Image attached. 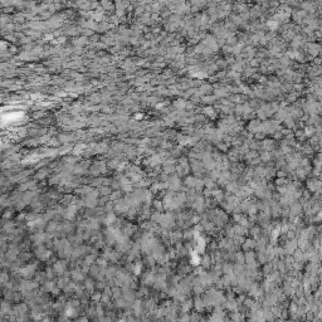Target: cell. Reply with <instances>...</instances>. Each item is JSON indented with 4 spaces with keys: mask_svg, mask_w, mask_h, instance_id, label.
Segmentation results:
<instances>
[{
    "mask_svg": "<svg viewBox=\"0 0 322 322\" xmlns=\"http://www.w3.org/2000/svg\"><path fill=\"white\" fill-rule=\"evenodd\" d=\"M38 285L35 282H29V281H23L20 285H19V291L23 293H26V292H30L33 291L34 288H37Z\"/></svg>",
    "mask_w": 322,
    "mask_h": 322,
    "instance_id": "7a4b0ae2",
    "label": "cell"
},
{
    "mask_svg": "<svg viewBox=\"0 0 322 322\" xmlns=\"http://www.w3.org/2000/svg\"><path fill=\"white\" fill-rule=\"evenodd\" d=\"M71 277L73 278V281H75V282H81V281L84 279V277H83V272L79 271V269L72 271L71 272Z\"/></svg>",
    "mask_w": 322,
    "mask_h": 322,
    "instance_id": "52a82bcc",
    "label": "cell"
},
{
    "mask_svg": "<svg viewBox=\"0 0 322 322\" xmlns=\"http://www.w3.org/2000/svg\"><path fill=\"white\" fill-rule=\"evenodd\" d=\"M30 258V253H23L20 256V259L21 260H25V259H29Z\"/></svg>",
    "mask_w": 322,
    "mask_h": 322,
    "instance_id": "ffe728a7",
    "label": "cell"
},
{
    "mask_svg": "<svg viewBox=\"0 0 322 322\" xmlns=\"http://www.w3.org/2000/svg\"><path fill=\"white\" fill-rule=\"evenodd\" d=\"M127 322H142L141 320H137L135 317H131V316H127Z\"/></svg>",
    "mask_w": 322,
    "mask_h": 322,
    "instance_id": "44dd1931",
    "label": "cell"
},
{
    "mask_svg": "<svg viewBox=\"0 0 322 322\" xmlns=\"http://www.w3.org/2000/svg\"><path fill=\"white\" fill-rule=\"evenodd\" d=\"M155 281H156V277H155V274L151 273V272L146 273V274L142 277V282H143V285H145V286H151V285L154 286Z\"/></svg>",
    "mask_w": 322,
    "mask_h": 322,
    "instance_id": "277c9868",
    "label": "cell"
},
{
    "mask_svg": "<svg viewBox=\"0 0 322 322\" xmlns=\"http://www.w3.org/2000/svg\"><path fill=\"white\" fill-rule=\"evenodd\" d=\"M96 287H97V288H100V289H105V288H106V285H105L103 281H100V282H98L97 285H96Z\"/></svg>",
    "mask_w": 322,
    "mask_h": 322,
    "instance_id": "d6986e66",
    "label": "cell"
},
{
    "mask_svg": "<svg viewBox=\"0 0 322 322\" xmlns=\"http://www.w3.org/2000/svg\"><path fill=\"white\" fill-rule=\"evenodd\" d=\"M68 321V317L66 315H63L62 317H59V322H67Z\"/></svg>",
    "mask_w": 322,
    "mask_h": 322,
    "instance_id": "7402d4cb",
    "label": "cell"
},
{
    "mask_svg": "<svg viewBox=\"0 0 322 322\" xmlns=\"http://www.w3.org/2000/svg\"><path fill=\"white\" fill-rule=\"evenodd\" d=\"M84 287L87 291H89V292H93V288H94V283L93 281H91V279H86L84 281Z\"/></svg>",
    "mask_w": 322,
    "mask_h": 322,
    "instance_id": "8fae6325",
    "label": "cell"
},
{
    "mask_svg": "<svg viewBox=\"0 0 322 322\" xmlns=\"http://www.w3.org/2000/svg\"><path fill=\"white\" fill-rule=\"evenodd\" d=\"M154 205H155V208L157 209L159 213H161V210H162V204H161L160 200H155V202H154Z\"/></svg>",
    "mask_w": 322,
    "mask_h": 322,
    "instance_id": "9a60e30c",
    "label": "cell"
},
{
    "mask_svg": "<svg viewBox=\"0 0 322 322\" xmlns=\"http://www.w3.org/2000/svg\"><path fill=\"white\" fill-rule=\"evenodd\" d=\"M132 311L135 312L136 317H141L143 315V311H145V303L142 301H135L132 303Z\"/></svg>",
    "mask_w": 322,
    "mask_h": 322,
    "instance_id": "6da1fadb",
    "label": "cell"
},
{
    "mask_svg": "<svg viewBox=\"0 0 322 322\" xmlns=\"http://www.w3.org/2000/svg\"><path fill=\"white\" fill-rule=\"evenodd\" d=\"M112 297L116 298V300L121 298V289L118 288V287H115V288H112Z\"/></svg>",
    "mask_w": 322,
    "mask_h": 322,
    "instance_id": "7c38bea8",
    "label": "cell"
},
{
    "mask_svg": "<svg viewBox=\"0 0 322 322\" xmlns=\"http://www.w3.org/2000/svg\"><path fill=\"white\" fill-rule=\"evenodd\" d=\"M100 193H101L102 195H105V196H106V195H108L111 191H109V189H108V188H102L101 190H100Z\"/></svg>",
    "mask_w": 322,
    "mask_h": 322,
    "instance_id": "e0dca14e",
    "label": "cell"
},
{
    "mask_svg": "<svg viewBox=\"0 0 322 322\" xmlns=\"http://www.w3.org/2000/svg\"><path fill=\"white\" fill-rule=\"evenodd\" d=\"M42 322H52V319H49V317H44V320Z\"/></svg>",
    "mask_w": 322,
    "mask_h": 322,
    "instance_id": "cb8c5ba5",
    "label": "cell"
},
{
    "mask_svg": "<svg viewBox=\"0 0 322 322\" xmlns=\"http://www.w3.org/2000/svg\"><path fill=\"white\" fill-rule=\"evenodd\" d=\"M10 311H13V310H11V307H10V305L6 301L3 302V307H1V317H3V319H4V317H5L6 315H11Z\"/></svg>",
    "mask_w": 322,
    "mask_h": 322,
    "instance_id": "ba28073f",
    "label": "cell"
},
{
    "mask_svg": "<svg viewBox=\"0 0 322 322\" xmlns=\"http://www.w3.org/2000/svg\"><path fill=\"white\" fill-rule=\"evenodd\" d=\"M44 289L47 291V292H53L54 294H58V293H59L58 288H55V285H54V282H52V281H48V282H45V285H44Z\"/></svg>",
    "mask_w": 322,
    "mask_h": 322,
    "instance_id": "8992f818",
    "label": "cell"
},
{
    "mask_svg": "<svg viewBox=\"0 0 322 322\" xmlns=\"http://www.w3.org/2000/svg\"><path fill=\"white\" fill-rule=\"evenodd\" d=\"M94 260H96V256H94V254L86 257V264H87V266H91L92 263H94Z\"/></svg>",
    "mask_w": 322,
    "mask_h": 322,
    "instance_id": "4fadbf2b",
    "label": "cell"
},
{
    "mask_svg": "<svg viewBox=\"0 0 322 322\" xmlns=\"http://www.w3.org/2000/svg\"><path fill=\"white\" fill-rule=\"evenodd\" d=\"M77 322H88V319L87 317H81V319H78Z\"/></svg>",
    "mask_w": 322,
    "mask_h": 322,
    "instance_id": "603a6c76",
    "label": "cell"
},
{
    "mask_svg": "<svg viewBox=\"0 0 322 322\" xmlns=\"http://www.w3.org/2000/svg\"><path fill=\"white\" fill-rule=\"evenodd\" d=\"M118 322H127V320H125V319H122V320H120Z\"/></svg>",
    "mask_w": 322,
    "mask_h": 322,
    "instance_id": "d4e9b609",
    "label": "cell"
},
{
    "mask_svg": "<svg viewBox=\"0 0 322 322\" xmlns=\"http://www.w3.org/2000/svg\"><path fill=\"white\" fill-rule=\"evenodd\" d=\"M96 312H97V317H98V319L105 317V310H103V306H102L101 303L96 305Z\"/></svg>",
    "mask_w": 322,
    "mask_h": 322,
    "instance_id": "30bf717a",
    "label": "cell"
},
{
    "mask_svg": "<svg viewBox=\"0 0 322 322\" xmlns=\"http://www.w3.org/2000/svg\"><path fill=\"white\" fill-rule=\"evenodd\" d=\"M120 193L118 191H116V193H113V194H111V196H109V199L111 200H116V199H118L120 198Z\"/></svg>",
    "mask_w": 322,
    "mask_h": 322,
    "instance_id": "ac0fdd59",
    "label": "cell"
},
{
    "mask_svg": "<svg viewBox=\"0 0 322 322\" xmlns=\"http://www.w3.org/2000/svg\"><path fill=\"white\" fill-rule=\"evenodd\" d=\"M54 271L57 272V274L59 276H63L64 273H66V262H63V260H58V262H55L54 264Z\"/></svg>",
    "mask_w": 322,
    "mask_h": 322,
    "instance_id": "5b68a950",
    "label": "cell"
},
{
    "mask_svg": "<svg viewBox=\"0 0 322 322\" xmlns=\"http://www.w3.org/2000/svg\"><path fill=\"white\" fill-rule=\"evenodd\" d=\"M54 272H55L54 268H53V269H48V271H47V274H45V276H47L48 278H53V277H54V274H55Z\"/></svg>",
    "mask_w": 322,
    "mask_h": 322,
    "instance_id": "2e32d148",
    "label": "cell"
},
{
    "mask_svg": "<svg viewBox=\"0 0 322 322\" xmlns=\"http://www.w3.org/2000/svg\"><path fill=\"white\" fill-rule=\"evenodd\" d=\"M35 269H37V266L35 264H32V266L24 267L23 269H19V272H20V274L24 276L25 278H30L34 273H35Z\"/></svg>",
    "mask_w": 322,
    "mask_h": 322,
    "instance_id": "3957f363",
    "label": "cell"
},
{
    "mask_svg": "<svg viewBox=\"0 0 322 322\" xmlns=\"http://www.w3.org/2000/svg\"><path fill=\"white\" fill-rule=\"evenodd\" d=\"M145 303V310L149 312H154L155 311V301L154 300H147L146 302H143Z\"/></svg>",
    "mask_w": 322,
    "mask_h": 322,
    "instance_id": "9c48e42d",
    "label": "cell"
},
{
    "mask_svg": "<svg viewBox=\"0 0 322 322\" xmlns=\"http://www.w3.org/2000/svg\"><path fill=\"white\" fill-rule=\"evenodd\" d=\"M102 296H103V294H102L101 292H97V293H94V294H92V301H94V302H98V301H101V300H102Z\"/></svg>",
    "mask_w": 322,
    "mask_h": 322,
    "instance_id": "5bb4252c",
    "label": "cell"
}]
</instances>
